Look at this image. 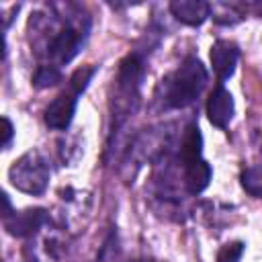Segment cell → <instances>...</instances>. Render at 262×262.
<instances>
[{"instance_id":"cell-16","label":"cell","mask_w":262,"mask_h":262,"mask_svg":"<svg viewBox=\"0 0 262 262\" xmlns=\"http://www.w3.org/2000/svg\"><path fill=\"white\" fill-rule=\"evenodd\" d=\"M2 125H4V141H2V145H4V149H8V145L12 141V135H14V127H12V123H10L8 117L2 119Z\"/></svg>"},{"instance_id":"cell-15","label":"cell","mask_w":262,"mask_h":262,"mask_svg":"<svg viewBox=\"0 0 262 262\" xmlns=\"http://www.w3.org/2000/svg\"><path fill=\"white\" fill-rule=\"evenodd\" d=\"M92 76H94V68H78V70L72 74V80H70V84H72L74 92H76V94L84 92Z\"/></svg>"},{"instance_id":"cell-7","label":"cell","mask_w":262,"mask_h":262,"mask_svg":"<svg viewBox=\"0 0 262 262\" xmlns=\"http://www.w3.org/2000/svg\"><path fill=\"white\" fill-rule=\"evenodd\" d=\"M45 221H47V215L43 209H27V211H20V213L6 217L4 225H6L10 235L27 237V235H33Z\"/></svg>"},{"instance_id":"cell-3","label":"cell","mask_w":262,"mask_h":262,"mask_svg":"<svg viewBox=\"0 0 262 262\" xmlns=\"http://www.w3.org/2000/svg\"><path fill=\"white\" fill-rule=\"evenodd\" d=\"M82 41H84L82 29H78L74 25H66L51 37V41L47 45V55L55 63H70L78 55Z\"/></svg>"},{"instance_id":"cell-11","label":"cell","mask_w":262,"mask_h":262,"mask_svg":"<svg viewBox=\"0 0 262 262\" xmlns=\"http://www.w3.org/2000/svg\"><path fill=\"white\" fill-rule=\"evenodd\" d=\"M201 151H203V135H201V129L196 125H188L184 135H182V143H180V160L184 166L192 164V162H199L203 160L201 158Z\"/></svg>"},{"instance_id":"cell-1","label":"cell","mask_w":262,"mask_h":262,"mask_svg":"<svg viewBox=\"0 0 262 262\" xmlns=\"http://www.w3.org/2000/svg\"><path fill=\"white\" fill-rule=\"evenodd\" d=\"M207 84V70L199 57H186L166 78V104L172 108H184L192 104Z\"/></svg>"},{"instance_id":"cell-17","label":"cell","mask_w":262,"mask_h":262,"mask_svg":"<svg viewBox=\"0 0 262 262\" xmlns=\"http://www.w3.org/2000/svg\"><path fill=\"white\" fill-rule=\"evenodd\" d=\"M29 262H35V260H29Z\"/></svg>"},{"instance_id":"cell-8","label":"cell","mask_w":262,"mask_h":262,"mask_svg":"<svg viewBox=\"0 0 262 262\" xmlns=\"http://www.w3.org/2000/svg\"><path fill=\"white\" fill-rule=\"evenodd\" d=\"M141 76H143V61L137 53H129L121 66H119V74H117V86H119V92L125 94L127 98L133 96L139 88V82H141Z\"/></svg>"},{"instance_id":"cell-4","label":"cell","mask_w":262,"mask_h":262,"mask_svg":"<svg viewBox=\"0 0 262 262\" xmlns=\"http://www.w3.org/2000/svg\"><path fill=\"white\" fill-rule=\"evenodd\" d=\"M233 111H235V104H233L231 92L225 90L223 84L215 86L207 100V117H209L211 125H215L219 129L227 127L229 121L233 119Z\"/></svg>"},{"instance_id":"cell-6","label":"cell","mask_w":262,"mask_h":262,"mask_svg":"<svg viewBox=\"0 0 262 262\" xmlns=\"http://www.w3.org/2000/svg\"><path fill=\"white\" fill-rule=\"evenodd\" d=\"M237 57H239V49H237V45L233 41L219 39V41L213 43V47H211V63H213V72L217 74V78L221 82L233 76Z\"/></svg>"},{"instance_id":"cell-14","label":"cell","mask_w":262,"mask_h":262,"mask_svg":"<svg viewBox=\"0 0 262 262\" xmlns=\"http://www.w3.org/2000/svg\"><path fill=\"white\" fill-rule=\"evenodd\" d=\"M244 242H231V244H225L219 254H217V260L219 262H237L244 254Z\"/></svg>"},{"instance_id":"cell-9","label":"cell","mask_w":262,"mask_h":262,"mask_svg":"<svg viewBox=\"0 0 262 262\" xmlns=\"http://www.w3.org/2000/svg\"><path fill=\"white\" fill-rule=\"evenodd\" d=\"M170 10L180 23L188 27H199L209 18L211 4L203 0H174L170 4Z\"/></svg>"},{"instance_id":"cell-2","label":"cell","mask_w":262,"mask_h":262,"mask_svg":"<svg viewBox=\"0 0 262 262\" xmlns=\"http://www.w3.org/2000/svg\"><path fill=\"white\" fill-rule=\"evenodd\" d=\"M8 178L14 188L27 194H41L49 184V164L41 151L31 149L10 166Z\"/></svg>"},{"instance_id":"cell-13","label":"cell","mask_w":262,"mask_h":262,"mask_svg":"<svg viewBox=\"0 0 262 262\" xmlns=\"http://www.w3.org/2000/svg\"><path fill=\"white\" fill-rule=\"evenodd\" d=\"M59 82H61V72L57 70V66H41L33 76L35 88H51Z\"/></svg>"},{"instance_id":"cell-5","label":"cell","mask_w":262,"mask_h":262,"mask_svg":"<svg viewBox=\"0 0 262 262\" xmlns=\"http://www.w3.org/2000/svg\"><path fill=\"white\" fill-rule=\"evenodd\" d=\"M78 94L76 92H63L59 96H55L49 106L45 108V123L51 127V129H68L72 119H74V113H76V98Z\"/></svg>"},{"instance_id":"cell-10","label":"cell","mask_w":262,"mask_h":262,"mask_svg":"<svg viewBox=\"0 0 262 262\" xmlns=\"http://www.w3.org/2000/svg\"><path fill=\"white\" fill-rule=\"evenodd\" d=\"M211 176H213V170L205 160H199V162L184 166V184H186V190L190 194L203 192L209 186Z\"/></svg>"},{"instance_id":"cell-12","label":"cell","mask_w":262,"mask_h":262,"mask_svg":"<svg viewBox=\"0 0 262 262\" xmlns=\"http://www.w3.org/2000/svg\"><path fill=\"white\" fill-rule=\"evenodd\" d=\"M242 186L248 194L252 196H262V164L260 166H250L242 172Z\"/></svg>"}]
</instances>
